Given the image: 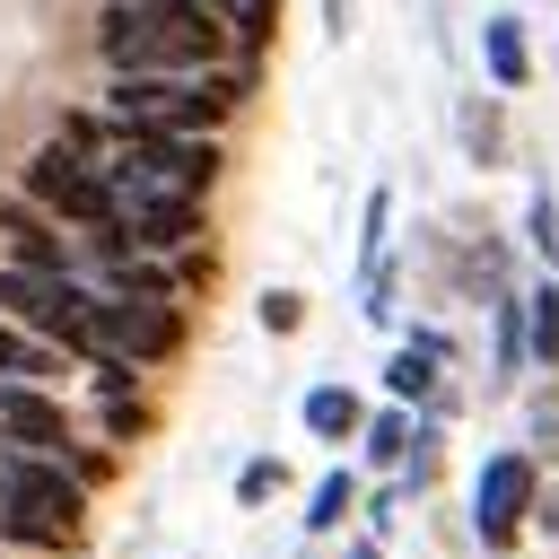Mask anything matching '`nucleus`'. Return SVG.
<instances>
[{
	"label": "nucleus",
	"instance_id": "f257e3e1",
	"mask_svg": "<svg viewBox=\"0 0 559 559\" xmlns=\"http://www.w3.org/2000/svg\"><path fill=\"white\" fill-rule=\"evenodd\" d=\"M96 52L114 61V79H192L227 52V26L210 0H122L105 9Z\"/></svg>",
	"mask_w": 559,
	"mask_h": 559
},
{
	"label": "nucleus",
	"instance_id": "f03ea898",
	"mask_svg": "<svg viewBox=\"0 0 559 559\" xmlns=\"http://www.w3.org/2000/svg\"><path fill=\"white\" fill-rule=\"evenodd\" d=\"M210 175H218V148L210 140H175V131H131L122 157H114V192L122 201L131 192H183V201H201Z\"/></svg>",
	"mask_w": 559,
	"mask_h": 559
},
{
	"label": "nucleus",
	"instance_id": "7ed1b4c3",
	"mask_svg": "<svg viewBox=\"0 0 559 559\" xmlns=\"http://www.w3.org/2000/svg\"><path fill=\"white\" fill-rule=\"evenodd\" d=\"M0 314L9 323H35V332H52V341H70L79 358H96V306H87V288L79 280H52V271H0Z\"/></svg>",
	"mask_w": 559,
	"mask_h": 559
},
{
	"label": "nucleus",
	"instance_id": "20e7f679",
	"mask_svg": "<svg viewBox=\"0 0 559 559\" xmlns=\"http://www.w3.org/2000/svg\"><path fill=\"white\" fill-rule=\"evenodd\" d=\"M26 192H35V201H52L61 218H79L87 236L122 218V192H114V175H96V166H87L70 140H61V148H44V157H26Z\"/></svg>",
	"mask_w": 559,
	"mask_h": 559
},
{
	"label": "nucleus",
	"instance_id": "39448f33",
	"mask_svg": "<svg viewBox=\"0 0 559 559\" xmlns=\"http://www.w3.org/2000/svg\"><path fill=\"white\" fill-rule=\"evenodd\" d=\"M9 533H17V542H44V550H61V542L79 533V480L26 454V463L9 472Z\"/></svg>",
	"mask_w": 559,
	"mask_h": 559
},
{
	"label": "nucleus",
	"instance_id": "423d86ee",
	"mask_svg": "<svg viewBox=\"0 0 559 559\" xmlns=\"http://www.w3.org/2000/svg\"><path fill=\"white\" fill-rule=\"evenodd\" d=\"M524 515H533V454H489L480 480H472V533H480V550H515Z\"/></svg>",
	"mask_w": 559,
	"mask_h": 559
},
{
	"label": "nucleus",
	"instance_id": "0eeeda50",
	"mask_svg": "<svg viewBox=\"0 0 559 559\" xmlns=\"http://www.w3.org/2000/svg\"><path fill=\"white\" fill-rule=\"evenodd\" d=\"M175 341H183V323H175L166 306H148V297H105V306H96V358L140 367V358H166Z\"/></svg>",
	"mask_w": 559,
	"mask_h": 559
},
{
	"label": "nucleus",
	"instance_id": "6e6552de",
	"mask_svg": "<svg viewBox=\"0 0 559 559\" xmlns=\"http://www.w3.org/2000/svg\"><path fill=\"white\" fill-rule=\"evenodd\" d=\"M122 218H131V245H157V253L201 236V201H183V192H131Z\"/></svg>",
	"mask_w": 559,
	"mask_h": 559
},
{
	"label": "nucleus",
	"instance_id": "1a4fd4ad",
	"mask_svg": "<svg viewBox=\"0 0 559 559\" xmlns=\"http://www.w3.org/2000/svg\"><path fill=\"white\" fill-rule=\"evenodd\" d=\"M0 428H9V437H26L35 454H61V445H70L61 402H52V393H35V384H0Z\"/></svg>",
	"mask_w": 559,
	"mask_h": 559
},
{
	"label": "nucleus",
	"instance_id": "9d476101",
	"mask_svg": "<svg viewBox=\"0 0 559 559\" xmlns=\"http://www.w3.org/2000/svg\"><path fill=\"white\" fill-rule=\"evenodd\" d=\"M306 437H323V445H349V437H367V411H358V393H349V384H314V393H306Z\"/></svg>",
	"mask_w": 559,
	"mask_h": 559
},
{
	"label": "nucleus",
	"instance_id": "9b49d317",
	"mask_svg": "<svg viewBox=\"0 0 559 559\" xmlns=\"http://www.w3.org/2000/svg\"><path fill=\"white\" fill-rule=\"evenodd\" d=\"M480 61H489V87H524V79H533L524 26H515V17H489V26H480Z\"/></svg>",
	"mask_w": 559,
	"mask_h": 559
},
{
	"label": "nucleus",
	"instance_id": "f8f14e48",
	"mask_svg": "<svg viewBox=\"0 0 559 559\" xmlns=\"http://www.w3.org/2000/svg\"><path fill=\"white\" fill-rule=\"evenodd\" d=\"M524 349H533L542 367H559V288H550V280L524 288Z\"/></svg>",
	"mask_w": 559,
	"mask_h": 559
},
{
	"label": "nucleus",
	"instance_id": "ddd939ff",
	"mask_svg": "<svg viewBox=\"0 0 559 559\" xmlns=\"http://www.w3.org/2000/svg\"><path fill=\"white\" fill-rule=\"evenodd\" d=\"M0 227H9V245H17V271H52V280H70V271H61V245H52L26 210H0Z\"/></svg>",
	"mask_w": 559,
	"mask_h": 559
},
{
	"label": "nucleus",
	"instance_id": "4468645a",
	"mask_svg": "<svg viewBox=\"0 0 559 559\" xmlns=\"http://www.w3.org/2000/svg\"><path fill=\"white\" fill-rule=\"evenodd\" d=\"M210 9H218V26H227L245 52H262L271 26H280V0H210Z\"/></svg>",
	"mask_w": 559,
	"mask_h": 559
},
{
	"label": "nucleus",
	"instance_id": "2eb2a0df",
	"mask_svg": "<svg viewBox=\"0 0 559 559\" xmlns=\"http://www.w3.org/2000/svg\"><path fill=\"white\" fill-rule=\"evenodd\" d=\"M411 437H419V428H411V411H376V419H367V463H376V472L411 463Z\"/></svg>",
	"mask_w": 559,
	"mask_h": 559
},
{
	"label": "nucleus",
	"instance_id": "dca6fc26",
	"mask_svg": "<svg viewBox=\"0 0 559 559\" xmlns=\"http://www.w3.org/2000/svg\"><path fill=\"white\" fill-rule=\"evenodd\" d=\"M0 376H9V384H35V376H52V349L26 341L17 323H0Z\"/></svg>",
	"mask_w": 559,
	"mask_h": 559
},
{
	"label": "nucleus",
	"instance_id": "f3484780",
	"mask_svg": "<svg viewBox=\"0 0 559 559\" xmlns=\"http://www.w3.org/2000/svg\"><path fill=\"white\" fill-rule=\"evenodd\" d=\"M349 498H358V480H349V472H323L314 498H306V533H332V524L349 515Z\"/></svg>",
	"mask_w": 559,
	"mask_h": 559
},
{
	"label": "nucleus",
	"instance_id": "a211bd4d",
	"mask_svg": "<svg viewBox=\"0 0 559 559\" xmlns=\"http://www.w3.org/2000/svg\"><path fill=\"white\" fill-rule=\"evenodd\" d=\"M384 384H393V402H437V358H419V349H402V358L384 367Z\"/></svg>",
	"mask_w": 559,
	"mask_h": 559
},
{
	"label": "nucleus",
	"instance_id": "6ab92c4d",
	"mask_svg": "<svg viewBox=\"0 0 559 559\" xmlns=\"http://www.w3.org/2000/svg\"><path fill=\"white\" fill-rule=\"evenodd\" d=\"M533 349H524V297H498V376H515Z\"/></svg>",
	"mask_w": 559,
	"mask_h": 559
},
{
	"label": "nucleus",
	"instance_id": "aec40b11",
	"mask_svg": "<svg viewBox=\"0 0 559 559\" xmlns=\"http://www.w3.org/2000/svg\"><path fill=\"white\" fill-rule=\"evenodd\" d=\"M524 227H533V245L559 262V201H550V183H533V210H524Z\"/></svg>",
	"mask_w": 559,
	"mask_h": 559
},
{
	"label": "nucleus",
	"instance_id": "412c9836",
	"mask_svg": "<svg viewBox=\"0 0 559 559\" xmlns=\"http://www.w3.org/2000/svg\"><path fill=\"white\" fill-rule=\"evenodd\" d=\"M384 218H393V192L376 183V192H367V236H358V253H367V271L384 262Z\"/></svg>",
	"mask_w": 559,
	"mask_h": 559
},
{
	"label": "nucleus",
	"instance_id": "4be33fe9",
	"mask_svg": "<svg viewBox=\"0 0 559 559\" xmlns=\"http://www.w3.org/2000/svg\"><path fill=\"white\" fill-rule=\"evenodd\" d=\"M271 489H280V463H271V454H253V463L236 472V507H262Z\"/></svg>",
	"mask_w": 559,
	"mask_h": 559
},
{
	"label": "nucleus",
	"instance_id": "5701e85b",
	"mask_svg": "<svg viewBox=\"0 0 559 559\" xmlns=\"http://www.w3.org/2000/svg\"><path fill=\"white\" fill-rule=\"evenodd\" d=\"M297 314H306L297 288H271V297H262V332H297Z\"/></svg>",
	"mask_w": 559,
	"mask_h": 559
},
{
	"label": "nucleus",
	"instance_id": "b1692460",
	"mask_svg": "<svg viewBox=\"0 0 559 559\" xmlns=\"http://www.w3.org/2000/svg\"><path fill=\"white\" fill-rule=\"evenodd\" d=\"M96 393H105V402H131V367H122V358H96Z\"/></svg>",
	"mask_w": 559,
	"mask_h": 559
},
{
	"label": "nucleus",
	"instance_id": "393cba45",
	"mask_svg": "<svg viewBox=\"0 0 559 559\" xmlns=\"http://www.w3.org/2000/svg\"><path fill=\"white\" fill-rule=\"evenodd\" d=\"M341 559H376V542H349V550H341Z\"/></svg>",
	"mask_w": 559,
	"mask_h": 559
},
{
	"label": "nucleus",
	"instance_id": "a878e982",
	"mask_svg": "<svg viewBox=\"0 0 559 559\" xmlns=\"http://www.w3.org/2000/svg\"><path fill=\"white\" fill-rule=\"evenodd\" d=\"M0 445H9V428H0Z\"/></svg>",
	"mask_w": 559,
	"mask_h": 559
}]
</instances>
